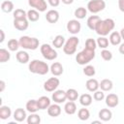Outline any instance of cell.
Instances as JSON below:
<instances>
[{"instance_id": "5b68a950", "label": "cell", "mask_w": 124, "mask_h": 124, "mask_svg": "<svg viewBox=\"0 0 124 124\" xmlns=\"http://www.w3.org/2000/svg\"><path fill=\"white\" fill-rule=\"evenodd\" d=\"M78 43H79V40H78V37H76V36L70 37L65 42V44L63 46V51H64V53L67 54V55L74 54L77 51V47H78Z\"/></svg>"}, {"instance_id": "ba28073f", "label": "cell", "mask_w": 124, "mask_h": 124, "mask_svg": "<svg viewBox=\"0 0 124 124\" xmlns=\"http://www.w3.org/2000/svg\"><path fill=\"white\" fill-rule=\"evenodd\" d=\"M60 84V80L57 78H49L44 83V89L47 92H53L57 89V87Z\"/></svg>"}, {"instance_id": "484cf974", "label": "cell", "mask_w": 124, "mask_h": 124, "mask_svg": "<svg viewBox=\"0 0 124 124\" xmlns=\"http://www.w3.org/2000/svg\"><path fill=\"white\" fill-rule=\"evenodd\" d=\"M113 87V83L110 79L108 78H105L103 80H101L100 82V88L101 90H103L104 92H107V91H110Z\"/></svg>"}, {"instance_id": "7a4b0ae2", "label": "cell", "mask_w": 124, "mask_h": 124, "mask_svg": "<svg viewBox=\"0 0 124 124\" xmlns=\"http://www.w3.org/2000/svg\"><path fill=\"white\" fill-rule=\"evenodd\" d=\"M28 69H29L30 73L41 75V76L46 75L50 71L49 66L47 65V63H46L42 60H39V59L32 60L28 65Z\"/></svg>"}, {"instance_id": "5bb4252c", "label": "cell", "mask_w": 124, "mask_h": 124, "mask_svg": "<svg viewBox=\"0 0 124 124\" xmlns=\"http://www.w3.org/2000/svg\"><path fill=\"white\" fill-rule=\"evenodd\" d=\"M46 19L49 23H56L59 20V13L56 10H49L46 14Z\"/></svg>"}, {"instance_id": "7dc6e473", "label": "cell", "mask_w": 124, "mask_h": 124, "mask_svg": "<svg viewBox=\"0 0 124 124\" xmlns=\"http://www.w3.org/2000/svg\"><path fill=\"white\" fill-rule=\"evenodd\" d=\"M0 34H1V38H0V43H3L4 40H5V33H4V30H0Z\"/></svg>"}, {"instance_id": "8d00e7d4", "label": "cell", "mask_w": 124, "mask_h": 124, "mask_svg": "<svg viewBox=\"0 0 124 124\" xmlns=\"http://www.w3.org/2000/svg\"><path fill=\"white\" fill-rule=\"evenodd\" d=\"M97 46L100 47V48H107L108 46V39L106 38V36H100L98 39H97Z\"/></svg>"}, {"instance_id": "cb8c5ba5", "label": "cell", "mask_w": 124, "mask_h": 124, "mask_svg": "<svg viewBox=\"0 0 124 124\" xmlns=\"http://www.w3.org/2000/svg\"><path fill=\"white\" fill-rule=\"evenodd\" d=\"M100 16H90L88 18H87V26L89 29L91 30H94L95 31V28L98 24V22L100 21Z\"/></svg>"}, {"instance_id": "d4e9b609", "label": "cell", "mask_w": 124, "mask_h": 124, "mask_svg": "<svg viewBox=\"0 0 124 124\" xmlns=\"http://www.w3.org/2000/svg\"><path fill=\"white\" fill-rule=\"evenodd\" d=\"M64 110H65V112H66L67 114H69V115H72V114L76 113V111H77V106H76L75 102H74V101H69V102H67V103L65 104V106H64Z\"/></svg>"}, {"instance_id": "bcb514c9", "label": "cell", "mask_w": 124, "mask_h": 124, "mask_svg": "<svg viewBox=\"0 0 124 124\" xmlns=\"http://www.w3.org/2000/svg\"><path fill=\"white\" fill-rule=\"evenodd\" d=\"M5 85H6L5 81H4V80H0V91H1V92L4 91V89H5Z\"/></svg>"}, {"instance_id": "e575fe53", "label": "cell", "mask_w": 124, "mask_h": 124, "mask_svg": "<svg viewBox=\"0 0 124 124\" xmlns=\"http://www.w3.org/2000/svg\"><path fill=\"white\" fill-rule=\"evenodd\" d=\"M78 117L80 120L85 121V120H87V119L90 117V111H89L87 108H80V109L78 111Z\"/></svg>"}, {"instance_id": "ee69618b", "label": "cell", "mask_w": 124, "mask_h": 124, "mask_svg": "<svg viewBox=\"0 0 124 124\" xmlns=\"http://www.w3.org/2000/svg\"><path fill=\"white\" fill-rule=\"evenodd\" d=\"M60 1L61 0H47V2H48V4L51 6V7H57V6H59V4H60Z\"/></svg>"}, {"instance_id": "ab89813d", "label": "cell", "mask_w": 124, "mask_h": 124, "mask_svg": "<svg viewBox=\"0 0 124 124\" xmlns=\"http://www.w3.org/2000/svg\"><path fill=\"white\" fill-rule=\"evenodd\" d=\"M83 74L85 76H87V77H93L96 74V71H95L94 66H92V65H86L83 68Z\"/></svg>"}, {"instance_id": "f546056e", "label": "cell", "mask_w": 124, "mask_h": 124, "mask_svg": "<svg viewBox=\"0 0 124 124\" xmlns=\"http://www.w3.org/2000/svg\"><path fill=\"white\" fill-rule=\"evenodd\" d=\"M65 38H64V36H62V35H57V36H55V38L53 39V41H52V46H54V47H56V48H60V47H62L63 46H64V44H65Z\"/></svg>"}, {"instance_id": "7c38bea8", "label": "cell", "mask_w": 124, "mask_h": 124, "mask_svg": "<svg viewBox=\"0 0 124 124\" xmlns=\"http://www.w3.org/2000/svg\"><path fill=\"white\" fill-rule=\"evenodd\" d=\"M105 100H106V105L108 108H115L119 104V98L114 93H109L108 95H107L105 97Z\"/></svg>"}, {"instance_id": "d6a6232c", "label": "cell", "mask_w": 124, "mask_h": 124, "mask_svg": "<svg viewBox=\"0 0 124 124\" xmlns=\"http://www.w3.org/2000/svg\"><path fill=\"white\" fill-rule=\"evenodd\" d=\"M67 94V100L69 101H76L78 98V92L74 88H69L66 91Z\"/></svg>"}, {"instance_id": "30bf717a", "label": "cell", "mask_w": 124, "mask_h": 124, "mask_svg": "<svg viewBox=\"0 0 124 124\" xmlns=\"http://www.w3.org/2000/svg\"><path fill=\"white\" fill-rule=\"evenodd\" d=\"M28 4L31 8H34L39 12H45L47 8V4L45 0H28Z\"/></svg>"}, {"instance_id": "ffe728a7", "label": "cell", "mask_w": 124, "mask_h": 124, "mask_svg": "<svg viewBox=\"0 0 124 124\" xmlns=\"http://www.w3.org/2000/svg\"><path fill=\"white\" fill-rule=\"evenodd\" d=\"M26 110L29 111L30 113H34V112H37L40 108H39V106H38V102L37 100H34V99H31L29 100L27 103H26Z\"/></svg>"}, {"instance_id": "44dd1931", "label": "cell", "mask_w": 124, "mask_h": 124, "mask_svg": "<svg viewBox=\"0 0 124 124\" xmlns=\"http://www.w3.org/2000/svg\"><path fill=\"white\" fill-rule=\"evenodd\" d=\"M121 41H122V38H121V35H120L119 32L113 31V32L110 33V35H109V43L112 46H119L121 44Z\"/></svg>"}, {"instance_id": "7bdbcfd3", "label": "cell", "mask_w": 124, "mask_h": 124, "mask_svg": "<svg viewBox=\"0 0 124 124\" xmlns=\"http://www.w3.org/2000/svg\"><path fill=\"white\" fill-rule=\"evenodd\" d=\"M105 93L103 90H97L94 92V95H93V99L95 101H103L105 99Z\"/></svg>"}, {"instance_id": "ac0fdd59", "label": "cell", "mask_w": 124, "mask_h": 124, "mask_svg": "<svg viewBox=\"0 0 124 124\" xmlns=\"http://www.w3.org/2000/svg\"><path fill=\"white\" fill-rule=\"evenodd\" d=\"M27 118V115H26V111L21 108H18L15 110L14 112V119L16 121V122H23L25 119Z\"/></svg>"}, {"instance_id": "603a6c76", "label": "cell", "mask_w": 124, "mask_h": 124, "mask_svg": "<svg viewBox=\"0 0 124 124\" xmlns=\"http://www.w3.org/2000/svg\"><path fill=\"white\" fill-rule=\"evenodd\" d=\"M16 60L21 64H26L29 62V54L25 50H19L16 52Z\"/></svg>"}, {"instance_id": "277c9868", "label": "cell", "mask_w": 124, "mask_h": 124, "mask_svg": "<svg viewBox=\"0 0 124 124\" xmlns=\"http://www.w3.org/2000/svg\"><path fill=\"white\" fill-rule=\"evenodd\" d=\"M19 45L22 48L24 49H29V50H35L39 47L40 42L39 39L35 37H29V36H21L19 38Z\"/></svg>"}, {"instance_id": "d590c367", "label": "cell", "mask_w": 124, "mask_h": 124, "mask_svg": "<svg viewBox=\"0 0 124 124\" xmlns=\"http://www.w3.org/2000/svg\"><path fill=\"white\" fill-rule=\"evenodd\" d=\"M86 14H87V10L84 7H78V9H76L74 15L78 19H82L86 16Z\"/></svg>"}, {"instance_id": "f6af8a7d", "label": "cell", "mask_w": 124, "mask_h": 124, "mask_svg": "<svg viewBox=\"0 0 124 124\" xmlns=\"http://www.w3.org/2000/svg\"><path fill=\"white\" fill-rule=\"evenodd\" d=\"M118 8L122 13H124V0H118Z\"/></svg>"}, {"instance_id": "52a82bcc", "label": "cell", "mask_w": 124, "mask_h": 124, "mask_svg": "<svg viewBox=\"0 0 124 124\" xmlns=\"http://www.w3.org/2000/svg\"><path fill=\"white\" fill-rule=\"evenodd\" d=\"M106 8V2L104 0H90L87 3V10L92 14H97Z\"/></svg>"}, {"instance_id": "816d5d0a", "label": "cell", "mask_w": 124, "mask_h": 124, "mask_svg": "<svg viewBox=\"0 0 124 124\" xmlns=\"http://www.w3.org/2000/svg\"><path fill=\"white\" fill-rule=\"evenodd\" d=\"M93 123H101V121H97V120H95V121L92 122V124H93Z\"/></svg>"}, {"instance_id": "d6986e66", "label": "cell", "mask_w": 124, "mask_h": 124, "mask_svg": "<svg viewBox=\"0 0 124 124\" xmlns=\"http://www.w3.org/2000/svg\"><path fill=\"white\" fill-rule=\"evenodd\" d=\"M98 116H99V118H100L102 121L107 122V121H109V120L111 119V117H112V112H111V110L108 109V108H102V109L99 111Z\"/></svg>"}, {"instance_id": "c3c4849f", "label": "cell", "mask_w": 124, "mask_h": 124, "mask_svg": "<svg viewBox=\"0 0 124 124\" xmlns=\"http://www.w3.org/2000/svg\"><path fill=\"white\" fill-rule=\"evenodd\" d=\"M119 52L121 54H124V43H122V44L119 45Z\"/></svg>"}, {"instance_id": "f35d334b", "label": "cell", "mask_w": 124, "mask_h": 124, "mask_svg": "<svg viewBox=\"0 0 124 124\" xmlns=\"http://www.w3.org/2000/svg\"><path fill=\"white\" fill-rule=\"evenodd\" d=\"M10 58H11L10 51H8L6 48H0V62L5 63V62L9 61Z\"/></svg>"}, {"instance_id": "8fae6325", "label": "cell", "mask_w": 124, "mask_h": 124, "mask_svg": "<svg viewBox=\"0 0 124 124\" xmlns=\"http://www.w3.org/2000/svg\"><path fill=\"white\" fill-rule=\"evenodd\" d=\"M51 99H52V101H54V103H57V104L64 103L67 100L66 91H64V90H55V91H53Z\"/></svg>"}, {"instance_id": "b9f144b4", "label": "cell", "mask_w": 124, "mask_h": 124, "mask_svg": "<svg viewBox=\"0 0 124 124\" xmlns=\"http://www.w3.org/2000/svg\"><path fill=\"white\" fill-rule=\"evenodd\" d=\"M101 57H102L105 61H109V60L112 59V53H111V51H109L108 49L104 48V49L101 51Z\"/></svg>"}, {"instance_id": "6da1fadb", "label": "cell", "mask_w": 124, "mask_h": 124, "mask_svg": "<svg viewBox=\"0 0 124 124\" xmlns=\"http://www.w3.org/2000/svg\"><path fill=\"white\" fill-rule=\"evenodd\" d=\"M115 26V22L112 18H106V19H100L98 22L95 31L99 36H107L108 33H110Z\"/></svg>"}, {"instance_id": "836d02e7", "label": "cell", "mask_w": 124, "mask_h": 124, "mask_svg": "<svg viewBox=\"0 0 124 124\" xmlns=\"http://www.w3.org/2000/svg\"><path fill=\"white\" fill-rule=\"evenodd\" d=\"M26 121L28 124H39L41 122V117L39 114L34 112V113H31L29 116H27Z\"/></svg>"}, {"instance_id": "3957f363", "label": "cell", "mask_w": 124, "mask_h": 124, "mask_svg": "<svg viewBox=\"0 0 124 124\" xmlns=\"http://www.w3.org/2000/svg\"><path fill=\"white\" fill-rule=\"evenodd\" d=\"M95 58V50L88 49L84 47L81 51H79L76 56V61L79 65H86L90 61H92Z\"/></svg>"}, {"instance_id": "7402d4cb", "label": "cell", "mask_w": 124, "mask_h": 124, "mask_svg": "<svg viewBox=\"0 0 124 124\" xmlns=\"http://www.w3.org/2000/svg\"><path fill=\"white\" fill-rule=\"evenodd\" d=\"M38 106H39V108L40 109H47V108L51 105L50 104V99L46 96H42L40 97L38 100Z\"/></svg>"}, {"instance_id": "f907efd6", "label": "cell", "mask_w": 124, "mask_h": 124, "mask_svg": "<svg viewBox=\"0 0 124 124\" xmlns=\"http://www.w3.org/2000/svg\"><path fill=\"white\" fill-rule=\"evenodd\" d=\"M120 35H121V38H122V40L124 41V28H122L121 30H120Z\"/></svg>"}, {"instance_id": "2e32d148", "label": "cell", "mask_w": 124, "mask_h": 124, "mask_svg": "<svg viewBox=\"0 0 124 124\" xmlns=\"http://www.w3.org/2000/svg\"><path fill=\"white\" fill-rule=\"evenodd\" d=\"M49 69H50L51 74H52L54 77H59V76H61V75L63 74V72H64L63 66H62V64L59 63V62H54V63H52Z\"/></svg>"}, {"instance_id": "83f0119b", "label": "cell", "mask_w": 124, "mask_h": 124, "mask_svg": "<svg viewBox=\"0 0 124 124\" xmlns=\"http://www.w3.org/2000/svg\"><path fill=\"white\" fill-rule=\"evenodd\" d=\"M12 115V110L11 108L8 106H1L0 107V118L2 120L8 119Z\"/></svg>"}, {"instance_id": "4fadbf2b", "label": "cell", "mask_w": 124, "mask_h": 124, "mask_svg": "<svg viewBox=\"0 0 124 124\" xmlns=\"http://www.w3.org/2000/svg\"><path fill=\"white\" fill-rule=\"evenodd\" d=\"M29 26V22L27 18L23 19H15L14 18V27L19 31H25Z\"/></svg>"}, {"instance_id": "74e56055", "label": "cell", "mask_w": 124, "mask_h": 124, "mask_svg": "<svg viewBox=\"0 0 124 124\" xmlns=\"http://www.w3.org/2000/svg\"><path fill=\"white\" fill-rule=\"evenodd\" d=\"M19 46H20L19 41H17L16 39L9 40V42H8V48H9V50H11V51H16Z\"/></svg>"}, {"instance_id": "4316f807", "label": "cell", "mask_w": 124, "mask_h": 124, "mask_svg": "<svg viewBox=\"0 0 124 124\" xmlns=\"http://www.w3.org/2000/svg\"><path fill=\"white\" fill-rule=\"evenodd\" d=\"M92 100H93L92 96H91L90 94H87V93L82 94V95L79 96V103H80V105L83 106V107H88V106H90V105L92 104Z\"/></svg>"}, {"instance_id": "f1b7e54d", "label": "cell", "mask_w": 124, "mask_h": 124, "mask_svg": "<svg viewBox=\"0 0 124 124\" xmlns=\"http://www.w3.org/2000/svg\"><path fill=\"white\" fill-rule=\"evenodd\" d=\"M40 18V15H39V11L35 10V9H31L27 12V19L31 22H35Z\"/></svg>"}, {"instance_id": "8992f818", "label": "cell", "mask_w": 124, "mask_h": 124, "mask_svg": "<svg viewBox=\"0 0 124 124\" xmlns=\"http://www.w3.org/2000/svg\"><path fill=\"white\" fill-rule=\"evenodd\" d=\"M40 50L43 57L46 60L51 61L57 58V51L54 48H52V46L48 44H43L40 47Z\"/></svg>"}, {"instance_id": "4dcf8cb0", "label": "cell", "mask_w": 124, "mask_h": 124, "mask_svg": "<svg viewBox=\"0 0 124 124\" xmlns=\"http://www.w3.org/2000/svg\"><path fill=\"white\" fill-rule=\"evenodd\" d=\"M1 10L4 13H11L14 11V3L10 0L3 1L1 4Z\"/></svg>"}, {"instance_id": "9c48e42d", "label": "cell", "mask_w": 124, "mask_h": 124, "mask_svg": "<svg viewBox=\"0 0 124 124\" xmlns=\"http://www.w3.org/2000/svg\"><path fill=\"white\" fill-rule=\"evenodd\" d=\"M66 27H67V30L69 33H71L72 35H76V34L79 33V31L81 29V24L78 19H71L68 21Z\"/></svg>"}, {"instance_id": "1f68e13d", "label": "cell", "mask_w": 124, "mask_h": 124, "mask_svg": "<svg viewBox=\"0 0 124 124\" xmlns=\"http://www.w3.org/2000/svg\"><path fill=\"white\" fill-rule=\"evenodd\" d=\"M14 18L15 19H23V18H27V12H25L22 9H16L13 13Z\"/></svg>"}, {"instance_id": "e0dca14e", "label": "cell", "mask_w": 124, "mask_h": 124, "mask_svg": "<svg viewBox=\"0 0 124 124\" xmlns=\"http://www.w3.org/2000/svg\"><path fill=\"white\" fill-rule=\"evenodd\" d=\"M85 87H86V89H87L88 91H90V92H95V91H97V90L100 88V83H99L98 80L95 79V78H89V79L86 81V83H85Z\"/></svg>"}, {"instance_id": "60d3db41", "label": "cell", "mask_w": 124, "mask_h": 124, "mask_svg": "<svg viewBox=\"0 0 124 124\" xmlns=\"http://www.w3.org/2000/svg\"><path fill=\"white\" fill-rule=\"evenodd\" d=\"M97 46H97V42H96L94 39L89 38V39L86 40V42H85V47H86V48L91 49V50H95Z\"/></svg>"}, {"instance_id": "681fc988", "label": "cell", "mask_w": 124, "mask_h": 124, "mask_svg": "<svg viewBox=\"0 0 124 124\" xmlns=\"http://www.w3.org/2000/svg\"><path fill=\"white\" fill-rule=\"evenodd\" d=\"M61 1H62V3H64L66 5H70V4H72L74 2V0H61Z\"/></svg>"}, {"instance_id": "9a60e30c", "label": "cell", "mask_w": 124, "mask_h": 124, "mask_svg": "<svg viewBox=\"0 0 124 124\" xmlns=\"http://www.w3.org/2000/svg\"><path fill=\"white\" fill-rule=\"evenodd\" d=\"M60 113H61V108L57 103L52 104L47 108V114L51 117H57L60 115Z\"/></svg>"}]
</instances>
